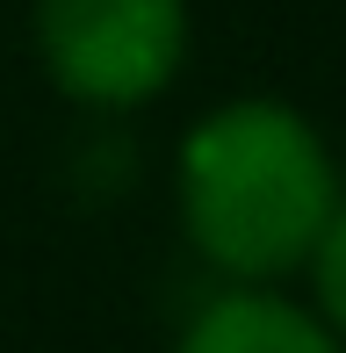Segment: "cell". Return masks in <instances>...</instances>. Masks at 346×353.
Wrapping results in <instances>:
<instances>
[{
  "label": "cell",
  "instance_id": "6da1fadb",
  "mask_svg": "<svg viewBox=\"0 0 346 353\" xmlns=\"http://www.w3.org/2000/svg\"><path fill=\"white\" fill-rule=\"evenodd\" d=\"M339 166L289 101H224L181 144L187 245L231 281H281L318 252Z\"/></svg>",
  "mask_w": 346,
  "mask_h": 353
},
{
  "label": "cell",
  "instance_id": "7a4b0ae2",
  "mask_svg": "<svg viewBox=\"0 0 346 353\" xmlns=\"http://www.w3.org/2000/svg\"><path fill=\"white\" fill-rule=\"evenodd\" d=\"M37 51L58 94L137 108L166 94L187 58V0H37Z\"/></svg>",
  "mask_w": 346,
  "mask_h": 353
},
{
  "label": "cell",
  "instance_id": "3957f363",
  "mask_svg": "<svg viewBox=\"0 0 346 353\" xmlns=\"http://www.w3.org/2000/svg\"><path fill=\"white\" fill-rule=\"evenodd\" d=\"M173 353H346V339L318 310H303L260 281H238L187 317Z\"/></svg>",
  "mask_w": 346,
  "mask_h": 353
},
{
  "label": "cell",
  "instance_id": "277c9868",
  "mask_svg": "<svg viewBox=\"0 0 346 353\" xmlns=\"http://www.w3.org/2000/svg\"><path fill=\"white\" fill-rule=\"evenodd\" d=\"M310 281H318V317L346 339V202L332 210V223H325V238H318V252H310Z\"/></svg>",
  "mask_w": 346,
  "mask_h": 353
}]
</instances>
